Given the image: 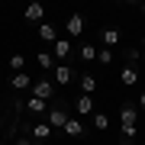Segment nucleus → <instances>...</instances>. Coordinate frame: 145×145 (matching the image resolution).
Instances as JSON below:
<instances>
[{
    "label": "nucleus",
    "mask_w": 145,
    "mask_h": 145,
    "mask_svg": "<svg viewBox=\"0 0 145 145\" xmlns=\"http://www.w3.org/2000/svg\"><path fill=\"white\" fill-rule=\"evenodd\" d=\"M139 106L132 103H123L119 106V132H123V139H119V145H132L135 135H139Z\"/></svg>",
    "instance_id": "1"
},
{
    "label": "nucleus",
    "mask_w": 145,
    "mask_h": 145,
    "mask_svg": "<svg viewBox=\"0 0 145 145\" xmlns=\"http://www.w3.org/2000/svg\"><path fill=\"white\" fill-rule=\"evenodd\" d=\"M71 55H74V42L68 36H58L55 45H52V58H55V61H68Z\"/></svg>",
    "instance_id": "2"
},
{
    "label": "nucleus",
    "mask_w": 145,
    "mask_h": 145,
    "mask_svg": "<svg viewBox=\"0 0 145 145\" xmlns=\"http://www.w3.org/2000/svg\"><path fill=\"white\" fill-rule=\"evenodd\" d=\"M68 116H71V113H68V106H65V103H55V106H52V110L45 113V123L52 126V129H65Z\"/></svg>",
    "instance_id": "3"
},
{
    "label": "nucleus",
    "mask_w": 145,
    "mask_h": 145,
    "mask_svg": "<svg viewBox=\"0 0 145 145\" xmlns=\"http://www.w3.org/2000/svg\"><path fill=\"white\" fill-rule=\"evenodd\" d=\"M23 20H26V26H39V23H45V7H42L39 0H32L26 10H23Z\"/></svg>",
    "instance_id": "4"
},
{
    "label": "nucleus",
    "mask_w": 145,
    "mask_h": 145,
    "mask_svg": "<svg viewBox=\"0 0 145 145\" xmlns=\"http://www.w3.org/2000/svg\"><path fill=\"white\" fill-rule=\"evenodd\" d=\"M52 132H55V129L45 123V119H39V123H32V126H29V139H32V142H42V145L52 142Z\"/></svg>",
    "instance_id": "5"
},
{
    "label": "nucleus",
    "mask_w": 145,
    "mask_h": 145,
    "mask_svg": "<svg viewBox=\"0 0 145 145\" xmlns=\"http://www.w3.org/2000/svg\"><path fill=\"white\" fill-rule=\"evenodd\" d=\"M32 97H39V100H52L55 97V84H52V78H39V81H32Z\"/></svg>",
    "instance_id": "6"
},
{
    "label": "nucleus",
    "mask_w": 145,
    "mask_h": 145,
    "mask_svg": "<svg viewBox=\"0 0 145 145\" xmlns=\"http://www.w3.org/2000/svg\"><path fill=\"white\" fill-rule=\"evenodd\" d=\"M71 81H74V68L68 61H58L55 65V87H68Z\"/></svg>",
    "instance_id": "7"
},
{
    "label": "nucleus",
    "mask_w": 145,
    "mask_h": 145,
    "mask_svg": "<svg viewBox=\"0 0 145 145\" xmlns=\"http://www.w3.org/2000/svg\"><path fill=\"white\" fill-rule=\"evenodd\" d=\"M84 29H87V20H84L81 13H71L65 20V32L68 36H84Z\"/></svg>",
    "instance_id": "8"
},
{
    "label": "nucleus",
    "mask_w": 145,
    "mask_h": 145,
    "mask_svg": "<svg viewBox=\"0 0 145 145\" xmlns=\"http://www.w3.org/2000/svg\"><path fill=\"white\" fill-rule=\"evenodd\" d=\"M68 139H84L87 135V129H84V123H81V116H68V123H65V129H61Z\"/></svg>",
    "instance_id": "9"
},
{
    "label": "nucleus",
    "mask_w": 145,
    "mask_h": 145,
    "mask_svg": "<svg viewBox=\"0 0 145 145\" xmlns=\"http://www.w3.org/2000/svg\"><path fill=\"white\" fill-rule=\"evenodd\" d=\"M119 42H123V32H119L116 26H106V29H100V45H103V48H116Z\"/></svg>",
    "instance_id": "10"
},
{
    "label": "nucleus",
    "mask_w": 145,
    "mask_h": 145,
    "mask_svg": "<svg viewBox=\"0 0 145 145\" xmlns=\"http://www.w3.org/2000/svg\"><path fill=\"white\" fill-rule=\"evenodd\" d=\"M78 84H81V93H84V97H93V93L100 90V84H97V78H93L90 71H84L81 78H78Z\"/></svg>",
    "instance_id": "11"
},
{
    "label": "nucleus",
    "mask_w": 145,
    "mask_h": 145,
    "mask_svg": "<svg viewBox=\"0 0 145 145\" xmlns=\"http://www.w3.org/2000/svg\"><path fill=\"white\" fill-rule=\"evenodd\" d=\"M36 36H39L42 42H48V45H55V39H58V29L52 26V23H39V26H36Z\"/></svg>",
    "instance_id": "12"
},
{
    "label": "nucleus",
    "mask_w": 145,
    "mask_h": 145,
    "mask_svg": "<svg viewBox=\"0 0 145 145\" xmlns=\"http://www.w3.org/2000/svg\"><path fill=\"white\" fill-rule=\"evenodd\" d=\"M10 87H13V90H32V78H29L26 71L10 74Z\"/></svg>",
    "instance_id": "13"
},
{
    "label": "nucleus",
    "mask_w": 145,
    "mask_h": 145,
    "mask_svg": "<svg viewBox=\"0 0 145 145\" xmlns=\"http://www.w3.org/2000/svg\"><path fill=\"white\" fill-rule=\"evenodd\" d=\"M74 110H78V116H93V97H81L74 100Z\"/></svg>",
    "instance_id": "14"
},
{
    "label": "nucleus",
    "mask_w": 145,
    "mask_h": 145,
    "mask_svg": "<svg viewBox=\"0 0 145 145\" xmlns=\"http://www.w3.org/2000/svg\"><path fill=\"white\" fill-rule=\"evenodd\" d=\"M119 81H123L126 87H135V84H139V68H132V65H126L123 71H119Z\"/></svg>",
    "instance_id": "15"
},
{
    "label": "nucleus",
    "mask_w": 145,
    "mask_h": 145,
    "mask_svg": "<svg viewBox=\"0 0 145 145\" xmlns=\"http://www.w3.org/2000/svg\"><path fill=\"white\" fill-rule=\"evenodd\" d=\"M7 65H10V71H13V74L26 71V55H23V52H13L10 58H7Z\"/></svg>",
    "instance_id": "16"
},
{
    "label": "nucleus",
    "mask_w": 145,
    "mask_h": 145,
    "mask_svg": "<svg viewBox=\"0 0 145 145\" xmlns=\"http://www.w3.org/2000/svg\"><path fill=\"white\" fill-rule=\"evenodd\" d=\"M26 110H29V113H36V116H45V113H48V103H45V100H39V97H29V100H26Z\"/></svg>",
    "instance_id": "17"
},
{
    "label": "nucleus",
    "mask_w": 145,
    "mask_h": 145,
    "mask_svg": "<svg viewBox=\"0 0 145 145\" xmlns=\"http://www.w3.org/2000/svg\"><path fill=\"white\" fill-rule=\"evenodd\" d=\"M78 55H81V61H97V45L93 42H84L78 48Z\"/></svg>",
    "instance_id": "18"
},
{
    "label": "nucleus",
    "mask_w": 145,
    "mask_h": 145,
    "mask_svg": "<svg viewBox=\"0 0 145 145\" xmlns=\"http://www.w3.org/2000/svg\"><path fill=\"white\" fill-rule=\"evenodd\" d=\"M36 65L42 68V71H52V68H55V58H52V52H39V55H36Z\"/></svg>",
    "instance_id": "19"
},
{
    "label": "nucleus",
    "mask_w": 145,
    "mask_h": 145,
    "mask_svg": "<svg viewBox=\"0 0 145 145\" xmlns=\"http://www.w3.org/2000/svg\"><path fill=\"white\" fill-rule=\"evenodd\" d=\"M97 61H100V65H113V48L97 45Z\"/></svg>",
    "instance_id": "20"
},
{
    "label": "nucleus",
    "mask_w": 145,
    "mask_h": 145,
    "mask_svg": "<svg viewBox=\"0 0 145 145\" xmlns=\"http://www.w3.org/2000/svg\"><path fill=\"white\" fill-rule=\"evenodd\" d=\"M93 129L106 132V129H110V116H106V113H93Z\"/></svg>",
    "instance_id": "21"
},
{
    "label": "nucleus",
    "mask_w": 145,
    "mask_h": 145,
    "mask_svg": "<svg viewBox=\"0 0 145 145\" xmlns=\"http://www.w3.org/2000/svg\"><path fill=\"white\" fill-rule=\"evenodd\" d=\"M139 61H145V58H142V48H129V65L135 68Z\"/></svg>",
    "instance_id": "22"
},
{
    "label": "nucleus",
    "mask_w": 145,
    "mask_h": 145,
    "mask_svg": "<svg viewBox=\"0 0 145 145\" xmlns=\"http://www.w3.org/2000/svg\"><path fill=\"white\" fill-rule=\"evenodd\" d=\"M13 145H36V142H32V139H29V132H23V135H20V139H16Z\"/></svg>",
    "instance_id": "23"
},
{
    "label": "nucleus",
    "mask_w": 145,
    "mask_h": 145,
    "mask_svg": "<svg viewBox=\"0 0 145 145\" xmlns=\"http://www.w3.org/2000/svg\"><path fill=\"white\" fill-rule=\"evenodd\" d=\"M139 110H142V113H145V90L139 93Z\"/></svg>",
    "instance_id": "24"
},
{
    "label": "nucleus",
    "mask_w": 145,
    "mask_h": 145,
    "mask_svg": "<svg viewBox=\"0 0 145 145\" xmlns=\"http://www.w3.org/2000/svg\"><path fill=\"white\" fill-rule=\"evenodd\" d=\"M142 58H145V42H142Z\"/></svg>",
    "instance_id": "25"
},
{
    "label": "nucleus",
    "mask_w": 145,
    "mask_h": 145,
    "mask_svg": "<svg viewBox=\"0 0 145 145\" xmlns=\"http://www.w3.org/2000/svg\"><path fill=\"white\" fill-rule=\"evenodd\" d=\"M0 110H3V100H0Z\"/></svg>",
    "instance_id": "26"
},
{
    "label": "nucleus",
    "mask_w": 145,
    "mask_h": 145,
    "mask_svg": "<svg viewBox=\"0 0 145 145\" xmlns=\"http://www.w3.org/2000/svg\"><path fill=\"white\" fill-rule=\"evenodd\" d=\"M142 13H145V3H142Z\"/></svg>",
    "instance_id": "27"
},
{
    "label": "nucleus",
    "mask_w": 145,
    "mask_h": 145,
    "mask_svg": "<svg viewBox=\"0 0 145 145\" xmlns=\"http://www.w3.org/2000/svg\"><path fill=\"white\" fill-rule=\"evenodd\" d=\"M45 145H55V142H45Z\"/></svg>",
    "instance_id": "28"
}]
</instances>
